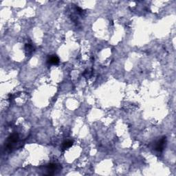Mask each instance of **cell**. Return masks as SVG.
<instances>
[{
    "instance_id": "cell-4",
    "label": "cell",
    "mask_w": 176,
    "mask_h": 176,
    "mask_svg": "<svg viewBox=\"0 0 176 176\" xmlns=\"http://www.w3.org/2000/svg\"><path fill=\"white\" fill-rule=\"evenodd\" d=\"M48 63L50 65H56L59 63V59L55 55L50 56L48 59Z\"/></svg>"
},
{
    "instance_id": "cell-5",
    "label": "cell",
    "mask_w": 176,
    "mask_h": 176,
    "mask_svg": "<svg viewBox=\"0 0 176 176\" xmlns=\"http://www.w3.org/2000/svg\"><path fill=\"white\" fill-rule=\"evenodd\" d=\"M25 50H26V54H27V56L30 55V54H32L33 51H34V48H33V46L31 44H26V46H25Z\"/></svg>"
},
{
    "instance_id": "cell-1",
    "label": "cell",
    "mask_w": 176,
    "mask_h": 176,
    "mask_svg": "<svg viewBox=\"0 0 176 176\" xmlns=\"http://www.w3.org/2000/svg\"><path fill=\"white\" fill-rule=\"evenodd\" d=\"M19 140V135L17 133L11 134L8 137V138L6 140V142H5V149L7 151H11L13 149V145L17 142Z\"/></svg>"
},
{
    "instance_id": "cell-2",
    "label": "cell",
    "mask_w": 176,
    "mask_h": 176,
    "mask_svg": "<svg viewBox=\"0 0 176 176\" xmlns=\"http://www.w3.org/2000/svg\"><path fill=\"white\" fill-rule=\"evenodd\" d=\"M61 169V167L59 164H54V163H50L48 164L46 167V173L45 175H53L56 173L57 171H59Z\"/></svg>"
},
{
    "instance_id": "cell-3",
    "label": "cell",
    "mask_w": 176,
    "mask_h": 176,
    "mask_svg": "<svg viewBox=\"0 0 176 176\" xmlns=\"http://www.w3.org/2000/svg\"><path fill=\"white\" fill-rule=\"evenodd\" d=\"M167 144V138L163 137L157 142L155 146V150L158 152H162L165 147Z\"/></svg>"
},
{
    "instance_id": "cell-6",
    "label": "cell",
    "mask_w": 176,
    "mask_h": 176,
    "mask_svg": "<svg viewBox=\"0 0 176 176\" xmlns=\"http://www.w3.org/2000/svg\"><path fill=\"white\" fill-rule=\"evenodd\" d=\"M72 144H73L72 141L66 140V141H65L64 143H63L62 148H63V149H64V150H66V149H67L68 148H69V147H72Z\"/></svg>"
}]
</instances>
